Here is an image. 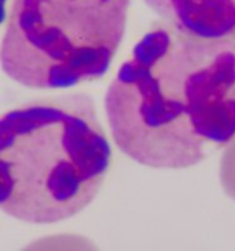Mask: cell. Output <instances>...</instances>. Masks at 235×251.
<instances>
[{
  "mask_svg": "<svg viewBox=\"0 0 235 251\" xmlns=\"http://www.w3.org/2000/svg\"><path fill=\"white\" fill-rule=\"evenodd\" d=\"M131 0H13L0 66L30 89H65L108 73Z\"/></svg>",
  "mask_w": 235,
  "mask_h": 251,
  "instance_id": "3957f363",
  "label": "cell"
},
{
  "mask_svg": "<svg viewBox=\"0 0 235 251\" xmlns=\"http://www.w3.org/2000/svg\"><path fill=\"white\" fill-rule=\"evenodd\" d=\"M105 110L129 159L164 170L200 165L235 139V41L154 26L117 70Z\"/></svg>",
  "mask_w": 235,
  "mask_h": 251,
  "instance_id": "6da1fadb",
  "label": "cell"
},
{
  "mask_svg": "<svg viewBox=\"0 0 235 251\" xmlns=\"http://www.w3.org/2000/svg\"><path fill=\"white\" fill-rule=\"evenodd\" d=\"M164 24L209 40L235 36V0H143Z\"/></svg>",
  "mask_w": 235,
  "mask_h": 251,
  "instance_id": "277c9868",
  "label": "cell"
},
{
  "mask_svg": "<svg viewBox=\"0 0 235 251\" xmlns=\"http://www.w3.org/2000/svg\"><path fill=\"white\" fill-rule=\"evenodd\" d=\"M6 3L7 0H0V25L6 18Z\"/></svg>",
  "mask_w": 235,
  "mask_h": 251,
  "instance_id": "5b68a950",
  "label": "cell"
},
{
  "mask_svg": "<svg viewBox=\"0 0 235 251\" xmlns=\"http://www.w3.org/2000/svg\"><path fill=\"white\" fill-rule=\"evenodd\" d=\"M113 151L86 94L46 96L0 114V210L28 224L60 223L92 203Z\"/></svg>",
  "mask_w": 235,
  "mask_h": 251,
  "instance_id": "7a4b0ae2",
  "label": "cell"
}]
</instances>
